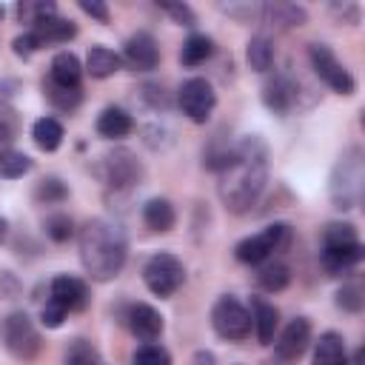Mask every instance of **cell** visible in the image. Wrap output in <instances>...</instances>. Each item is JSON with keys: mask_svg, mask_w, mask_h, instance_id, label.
Instances as JSON below:
<instances>
[{"mask_svg": "<svg viewBox=\"0 0 365 365\" xmlns=\"http://www.w3.org/2000/svg\"><path fill=\"white\" fill-rule=\"evenodd\" d=\"M220 200L228 211L245 214L262 194L268 180V148L259 137H245L237 148H231L228 160L217 171Z\"/></svg>", "mask_w": 365, "mask_h": 365, "instance_id": "obj_1", "label": "cell"}, {"mask_svg": "<svg viewBox=\"0 0 365 365\" xmlns=\"http://www.w3.org/2000/svg\"><path fill=\"white\" fill-rule=\"evenodd\" d=\"M128 257V242L125 234L117 222L94 217L86 220L80 228V262L86 268V274L97 282H108L114 279Z\"/></svg>", "mask_w": 365, "mask_h": 365, "instance_id": "obj_2", "label": "cell"}, {"mask_svg": "<svg viewBox=\"0 0 365 365\" xmlns=\"http://www.w3.org/2000/svg\"><path fill=\"white\" fill-rule=\"evenodd\" d=\"M362 188H365V160H362V148L354 145L336 160V165L331 171L328 194H331L334 208H339V211L356 208L362 200Z\"/></svg>", "mask_w": 365, "mask_h": 365, "instance_id": "obj_3", "label": "cell"}, {"mask_svg": "<svg viewBox=\"0 0 365 365\" xmlns=\"http://www.w3.org/2000/svg\"><path fill=\"white\" fill-rule=\"evenodd\" d=\"M3 345L17 359H34L40 354V334L26 311H11L3 319Z\"/></svg>", "mask_w": 365, "mask_h": 365, "instance_id": "obj_4", "label": "cell"}, {"mask_svg": "<svg viewBox=\"0 0 365 365\" xmlns=\"http://www.w3.org/2000/svg\"><path fill=\"white\" fill-rule=\"evenodd\" d=\"M211 325L217 331V336L228 339V342H242L251 334V314L245 311V305L237 297H220L211 308Z\"/></svg>", "mask_w": 365, "mask_h": 365, "instance_id": "obj_5", "label": "cell"}, {"mask_svg": "<svg viewBox=\"0 0 365 365\" xmlns=\"http://www.w3.org/2000/svg\"><path fill=\"white\" fill-rule=\"evenodd\" d=\"M143 279L154 297H171L185 282V268L174 254H154L143 268Z\"/></svg>", "mask_w": 365, "mask_h": 365, "instance_id": "obj_6", "label": "cell"}, {"mask_svg": "<svg viewBox=\"0 0 365 365\" xmlns=\"http://www.w3.org/2000/svg\"><path fill=\"white\" fill-rule=\"evenodd\" d=\"M308 57H311V68L317 71V77L336 94H354L356 83L351 77V71L336 60V54L325 46V43H311L308 46Z\"/></svg>", "mask_w": 365, "mask_h": 365, "instance_id": "obj_7", "label": "cell"}, {"mask_svg": "<svg viewBox=\"0 0 365 365\" xmlns=\"http://www.w3.org/2000/svg\"><path fill=\"white\" fill-rule=\"evenodd\" d=\"M100 177L106 185L117 188V191H125V188H134L140 180H143V165L137 160L134 151L128 148H114L111 154H106L100 160Z\"/></svg>", "mask_w": 365, "mask_h": 365, "instance_id": "obj_8", "label": "cell"}, {"mask_svg": "<svg viewBox=\"0 0 365 365\" xmlns=\"http://www.w3.org/2000/svg\"><path fill=\"white\" fill-rule=\"evenodd\" d=\"M177 103L182 108V114L191 120V123H205L217 106V94L211 88V83L205 77H191L180 86L177 91Z\"/></svg>", "mask_w": 365, "mask_h": 365, "instance_id": "obj_9", "label": "cell"}, {"mask_svg": "<svg viewBox=\"0 0 365 365\" xmlns=\"http://www.w3.org/2000/svg\"><path fill=\"white\" fill-rule=\"evenodd\" d=\"M308 342H311V322H308L305 317H297V319H291V322L282 328V334L277 336L274 354H277L279 362L291 365V362H297V359L308 351Z\"/></svg>", "mask_w": 365, "mask_h": 365, "instance_id": "obj_10", "label": "cell"}, {"mask_svg": "<svg viewBox=\"0 0 365 365\" xmlns=\"http://www.w3.org/2000/svg\"><path fill=\"white\" fill-rule=\"evenodd\" d=\"M123 60L128 63V68L134 71H151L157 68L160 63V48H157V40L148 34V31H137L125 40L123 46Z\"/></svg>", "mask_w": 365, "mask_h": 365, "instance_id": "obj_11", "label": "cell"}, {"mask_svg": "<svg viewBox=\"0 0 365 365\" xmlns=\"http://www.w3.org/2000/svg\"><path fill=\"white\" fill-rule=\"evenodd\" d=\"M48 299L60 302L66 311H83L88 305V288H86L83 279L60 274V277L51 279V297Z\"/></svg>", "mask_w": 365, "mask_h": 365, "instance_id": "obj_12", "label": "cell"}, {"mask_svg": "<svg viewBox=\"0 0 365 365\" xmlns=\"http://www.w3.org/2000/svg\"><path fill=\"white\" fill-rule=\"evenodd\" d=\"M128 328H131V334H134L137 339L154 342V339L163 334V317H160L157 308H151V305H145V302H137V305H131V311H128Z\"/></svg>", "mask_w": 365, "mask_h": 365, "instance_id": "obj_13", "label": "cell"}, {"mask_svg": "<svg viewBox=\"0 0 365 365\" xmlns=\"http://www.w3.org/2000/svg\"><path fill=\"white\" fill-rule=\"evenodd\" d=\"M29 31H31V37L37 40V46L43 48V46H48V43H68V40L77 34V26H74L71 20H63V17L51 14V17L37 20Z\"/></svg>", "mask_w": 365, "mask_h": 365, "instance_id": "obj_14", "label": "cell"}, {"mask_svg": "<svg viewBox=\"0 0 365 365\" xmlns=\"http://www.w3.org/2000/svg\"><path fill=\"white\" fill-rule=\"evenodd\" d=\"M262 103L274 111V114H288L297 103V86L285 77V74H277L274 80L265 83L262 88Z\"/></svg>", "mask_w": 365, "mask_h": 365, "instance_id": "obj_15", "label": "cell"}, {"mask_svg": "<svg viewBox=\"0 0 365 365\" xmlns=\"http://www.w3.org/2000/svg\"><path fill=\"white\" fill-rule=\"evenodd\" d=\"M48 80L57 83V86H66V88H80L83 66H80L77 54H71V51H57V54L51 57Z\"/></svg>", "mask_w": 365, "mask_h": 365, "instance_id": "obj_16", "label": "cell"}, {"mask_svg": "<svg viewBox=\"0 0 365 365\" xmlns=\"http://www.w3.org/2000/svg\"><path fill=\"white\" fill-rule=\"evenodd\" d=\"M314 365H348V351H345L342 334H336V331L319 334V339L314 345Z\"/></svg>", "mask_w": 365, "mask_h": 365, "instance_id": "obj_17", "label": "cell"}, {"mask_svg": "<svg viewBox=\"0 0 365 365\" xmlns=\"http://www.w3.org/2000/svg\"><path fill=\"white\" fill-rule=\"evenodd\" d=\"M123 66V57L106 46H91L88 54H86V71L94 77V80H106L111 74H117Z\"/></svg>", "mask_w": 365, "mask_h": 365, "instance_id": "obj_18", "label": "cell"}, {"mask_svg": "<svg viewBox=\"0 0 365 365\" xmlns=\"http://www.w3.org/2000/svg\"><path fill=\"white\" fill-rule=\"evenodd\" d=\"M131 128H134L131 114L123 111V108H117V106L103 108V114L97 117V134L106 137V140H120V137L131 134Z\"/></svg>", "mask_w": 365, "mask_h": 365, "instance_id": "obj_19", "label": "cell"}, {"mask_svg": "<svg viewBox=\"0 0 365 365\" xmlns=\"http://www.w3.org/2000/svg\"><path fill=\"white\" fill-rule=\"evenodd\" d=\"M322 268L328 274H345L362 259V242L342 245V248H322Z\"/></svg>", "mask_w": 365, "mask_h": 365, "instance_id": "obj_20", "label": "cell"}, {"mask_svg": "<svg viewBox=\"0 0 365 365\" xmlns=\"http://www.w3.org/2000/svg\"><path fill=\"white\" fill-rule=\"evenodd\" d=\"M143 222H145L151 231L165 234V231L174 228V222H177V211H174V205H171L168 200L154 197V200H148V202L143 205Z\"/></svg>", "mask_w": 365, "mask_h": 365, "instance_id": "obj_21", "label": "cell"}, {"mask_svg": "<svg viewBox=\"0 0 365 365\" xmlns=\"http://www.w3.org/2000/svg\"><path fill=\"white\" fill-rule=\"evenodd\" d=\"M251 325L257 331V339L262 345H271L274 342V334H277V325H279V311L265 302V299H254V317H251Z\"/></svg>", "mask_w": 365, "mask_h": 365, "instance_id": "obj_22", "label": "cell"}, {"mask_svg": "<svg viewBox=\"0 0 365 365\" xmlns=\"http://www.w3.org/2000/svg\"><path fill=\"white\" fill-rule=\"evenodd\" d=\"M31 137H34V145L40 151H57L63 145V123L54 120V117H40L34 125H31Z\"/></svg>", "mask_w": 365, "mask_h": 365, "instance_id": "obj_23", "label": "cell"}, {"mask_svg": "<svg viewBox=\"0 0 365 365\" xmlns=\"http://www.w3.org/2000/svg\"><path fill=\"white\" fill-rule=\"evenodd\" d=\"M234 254L245 265H262L274 251H271V242H268L265 234H254V237H245L242 242H237Z\"/></svg>", "mask_w": 365, "mask_h": 365, "instance_id": "obj_24", "label": "cell"}, {"mask_svg": "<svg viewBox=\"0 0 365 365\" xmlns=\"http://www.w3.org/2000/svg\"><path fill=\"white\" fill-rule=\"evenodd\" d=\"M211 54H214V40L205 37V34H191V37L182 43L180 60H182V66H200V63H205Z\"/></svg>", "mask_w": 365, "mask_h": 365, "instance_id": "obj_25", "label": "cell"}, {"mask_svg": "<svg viewBox=\"0 0 365 365\" xmlns=\"http://www.w3.org/2000/svg\"><path fill=\"white\" fill-rule=\"evenodd\" d=\"M245 57H248V66H251L254 71H259V74L268 71L271 63H274V46H271V40L262 37V34L251 37V40H248V48H245Z\"/></svg>", "mask_w": 365, "mask_h": 365, "instance_id": "obj_26", "label": "cell"}, {"mask_svg": "<svg viewBox=\"0 0 365 365\" xmlns=\"http://www.w3.org/2000/svg\"><path fill=\"white\" fill-rule=\"evenodd\" d=\"M257 282H259V288H262V291L277 294V291H282V288L291 282V271H288V265H285V262H268V265H262V268H259Z\"/></svg>", "mask_w": 365, "mask_h": 365, "instance_id": "obj_27", "label": "cell"}, {"mask_svg": "<svg viewBox=\"0 0 365 365\" xmlns=\"http://www.w3.org/2000/svg\"><path fill=\"white\" fill-rule=\"evenodd\" d=\"M43 94L48 97V103L60 111H74L83 100V91L80 88H66V86H57V83H43Z\"/></svg>", "mask_w": 365, "mask_h": 365, "instance_id": "obj_28", "label": "cell"}, {"mask_svg": "<svg viewBox=\"0 0 365 365\" xmlns=\"http://www.w3.org/2000/svg\"><path fill=\"white\" fill-rule=\"evenodd\" d=\"M29 171H31V160L23 151H14V148L0 151V177L3 180H17Z\"/></svg>", "mask_w": 365, "mask_h": 365, "instance_id": "obj_29", "label": "cell"}, {"mask_svg": "<svg viewBox=\"0 0 365 365\" xmlns=\"http://www.w3.org/2000/svg\"><path fill=\"white\" fill-rule=\"evenodd\" d=\"M354 242H359V237L351 222H331L322 231V248H342V245H354Z\"/></svg>", "mask_w": 365, "mask_h": 365, "instance_id": "obj_30", "label": "cell"}, {"mask_svg": "<svg viewBox=\"0 0 365 365\" xmlns=\"http://www.w3.org/2000/svg\"><path fill=\"white\" fill-rule=\"evenodd\" d=\"M63 365H100V354L88 339H74L66 348Z\"/></svg>", "mask_w": 365, "mask_h": 365, "instance_id": "obj_31", "label": "cell"}, {"mask_svg": "<svg viewBox=\"0 0 365 365\" xmlns=\"http://www.w3.org/2000/svg\"><path fill=\"white\" fill-rule=\"evenodd\" d=\"M54 11H57L54 3H43V0H23V3H17V20L29 23V26H34L43 17H51Z\"/></svg>", "mask_w": 365, "mask_h": 365, "instance_id": "obj_32", "label": "cell"}, {"mask_svg": "<svg viewBox=\"0 0 365 365\" xmlns=\"http://www.w3.org/2000/svg\"><path fill=\"white\" fill-rule=\"evenodd\" d=\"M17 128H20L17 111L6 100H0V151H6L11 145V140L17 137Z\"/></svg>", "mask_w": 365, "mask_h": 365, "instance_id": "obj_33", "label": "cell"}, {"mask_svg": "<svg viewBox=\"0 0 365 365\" xmlns=\"http://www.w3.org/2000/svg\"><path fill=\"white\" fill-rule=\"evenodd\" d=\"M34 197H37L40 202H48V205H51V202H63V200L68 197V188H66V182L57 180V177H46V180L37 182Z\"/></svg>", "mask_w": 365, "mask_h": 365, "instance_id": "obj_34", "label": "cell"}, {"mask_svg": "<svg viewBox=\"0 0 365 365\" xmlns=\"http://www.w3.org/2000/svg\"><path fill=\"white\" fill-rule=\"evenodd\" d=\"M131 365H171V354L163 348V345H143L134 351L131 356Z\"/></svg>", "mask_w": 365, "mask_h": 365, "instance_id": "obj_35", "label": "cell"}, {"mask_svg": "<svg viewBox=\"0 0 365 365\" xmlns=\"http://www.w3.org/2000/svg\"><path fill=\"white\" fill-rule=\"evenodd\" d=\"M46 234L54 240V242H66L71 234H74V222L68 214H51L46 220Z\"/></svg>", "mask_w": 365, "mask_h": 365, "instance_id": "obj_36", "label": "cell"}, {"mask_svg": "<svg viewBox=\"0 0 365 365\" xmlns=\"http://www.w3.org/2000/svg\"><path fill=\"white\" fill-rule=\"evenodd\" d=\"M268 14L274 23H282V26H302L305 23V11L297 6H268Z\"/></svg>", "mask_w": 365, "mask_h": 365, "instance_id": "obj_37", "label": "cell"}, {"mask_svg": "<svg viewBox=\"0 0 365 365\" xmlns=\"http://www.w3.org/2000/svg\"><path fill=\"white\" fill-rule=\"evenodd\" d=\"M262 234L268 237L271 251H285L291 245V225H285V222H271Z\"/></svg>", "mask_w": 365, "mask_h": 365, "instance_id": "obj_38", "label": "cell"}, {"mask_svg": "<svg viewBox=\"0 0 365 365\" xmlns=\"http://www.w3.org/2000/svg\"><path fill=\"white\" fill-rule=\"evenodd\" d=\"M66 308L60 305V302H54V299H48L46 305H43V311H40V322L46 325V328H60L63 325V319H66Z\"/></svg>", "mask_w": 365, "mask_h": 365, "instance_id": "obj_39", "label": "cell"}, {"mask_svg": "<svg viewBox=\"0 0 365 365\" xmlns=\"http://www.w3.org/2000/svg\"><path fill=\"white\" fill-rule=\"evenodd\" d=\"M336 305L345 308V311H359V308H362V291H359L356 285H345V288H339V294H336Z\"/></svg>", "mask_w": 365, "mask_h": 365, "instance_id": "obj_40", "label": "cell"}, {"mask_svg": "<svg viewBox=\"0 0 365 365\" xmlns=\"http://www.w3.org/2000/svg\"><path fill=\"white\" fill-rule=\"evenodd\" d=\"M160 9H163L165 14H171V17H174V20L180 23V26H194V23H197L194 11H191V9L185 6V3H163Z\"/></svg>", "mask_w": 365, "mask_h": 365, "instance_id": "obj_41", "label": "cell"}, {"mask_svg": "<svg viewBox=\"0 0 365 365\" xmlns=\"http://www.w3.org/2000/svg\"><path fill=\"white\" fill-rule=\"evenodd\" d=\"M80 9H83L88 17H94V20H100V23H108V9H106V3H100V0H80Z\"/></svg>", "mask_w": 365, "mask_h": 365, "instance_id": "obj_42", "label": "cell"}, {"mask_svg": "<svg viewBox=\"0 0 365 365\" xmlns=\"http://www.w3.org/2000/svg\"><path fill=\"white\" fill-rule=\"evenodd\" d=\"M40 46H37V40L31 37V31H26V34H20V37H14V54H20V57H29V54H34Z\"/></svg>", "mask_w": 365, "mask_h": 365, "instance_id": "obj_43", "label": "cell"}, {"mask_svg": "<svg viewBox=\"0 0 365 365\" xmlns=\"http://www.w3.org/2000/svg\"><path fill=\"white\" fill-rule=\"evenodd\" d=\"M6 237H9V222L6 217H0V242H6Z\"/></svg>", "mask_w": 365, "mask_h": 365, "instance_id": "obj_44", "label": "cell"}, {"mask_svg": "<svg viewBox=\"0 0 365 365\" xmlns=\"http://www.w3.org/2000/svg\"><path fill=\"white\" fill-rule=\"evenodd\" d=\"M3 14H6V11H3V6H0V20H3Z\"/></svg>", "mask_w": 365, "mask_h": 365, "instance_id": "obj_45", "label": "cell"}]
</instances>
